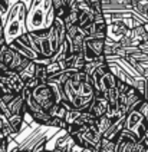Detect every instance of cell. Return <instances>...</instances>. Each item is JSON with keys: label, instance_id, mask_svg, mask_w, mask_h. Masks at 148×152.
I'll use <instances>...</instances> for the list:
<instances>
[{"label": "cell", "instance_id": "1", "mask_svg": "<svg viewBox=\"0 0 148 152\" xmlns=\"http://www.w3.org/2000/svg\"><path fill=\"white\" fill-rule=\"evenodd\" d=\"M26 13L27 6L25 1H18L10 7L7 16L3 22V36L4 43L9 45L20 34L26 33Z\"/></svg>", "mask_w": 148, "mask_h": 152}, {"label": "cell", "instance_id": "2", "mask_svg": "<svg viewBox=\"0 0 148 152\" xmlns=\"http://www.w3.org/2000/svg\"><path fill=\"white\" fill-rule=\"evenodd\" d=\"M52 9V0H30L26 13V30L48 29V13Z\"/></svg>", "mask_w": 148, "mask_h": 152}, {"label": "cell", "instance_id": "3", "mask_svg": "<svg viewBox=\"0 0 148 152\" xmlns=\"http://www.w3.org/2000/svg\"><path fill=\"white\" fill-rule=\"evenodd\" d=\"M124 128L132 131L135 135L138 136V139H142L145 132H147V124L144 122L142 115L138 112L137 108H134L132 110H130L125 116H124Z\"/></svg>", "mask_w": 148, "mask_h": 152}, {"label": "cell", "instance_id": "4", "mask_svg": "<svg viewBox=\"0 0 148 152\" xmlns=\"http://www.w3.org/2000/svg\"><path fill=\"white\" fill-rule=\"evenodd\" d=\"M102 13H116L132 10L130 0H101Z\"/></svg>", "mask_w": 148, "mask_h": 152}, {"label": "cell", "instance_id": "5", "mask_svg": "<svg viewBox=\"0 0 148 152\" xmlns=\"http://www.w3.org/2000/svg\"><path fill=\"white\" fill-rule=\"evenodd\" d=\"M128 27L125 25H122L121 22H111L106 23V37L112 39L115 42H119L125 34L128 33Z\"/></svg>", "mask_w": 148, "mask_h": 152}, {"label": "cell", "instance_id": "6", "mask_svg": "<svg viewBox=\"0 0 148 152\" xmlns=\"http://www.w3.org/2000/svg\"><path fill=\"white\" fill-rule=\"evenodd\" d=\"M106 109H108V101L104 96H94V99L88 108V112L92 113L95 118H99L106 113Z\"/></svg>", "mask_w": 148, "mask_h": 152}, {"label": "cell", "instance_id": "7", "mask_svg": "<svg viewBox=\"0 0 148 152\" xmlns=\"http://www.w3.org/2000/svg\"><path fill=\"white\" fill-rule=\"evenodd\" d=\"M122 128H124V116L112 121L111 125L102 132V138H106V139H109V141H115L118 134L121 132Z\"/></svg>", "mask_w": 148, "mask_h": 152}, {"label": "cell", "instance_id": "8", "mask_svg": "<svg viewBox=\"0 0 148 152\" xmlns=\"http://www.w3.org/2000/svg\"><path fill=\"white\" fill-rule=\"evenodd\" d=\"M9 46L13 49V50H16L19 52L20 55H23V56H26L27 59H30V60H36L37 58H40L37 53H36L35 50H32L30 48H27V46H25L23 43H20L18 40V39H15L12 43H9Z\"/></svg>", "mask_w": 148, "mask_h": 152}, {"label": "cell", "instance_id": "9", "mask_svg": "<svg viewBox=\"0 0 148 152\" xmlns=\"http://www.w3.org/2000/svg\"><path fill=\"white\" fill-rule=\"evenodd\" d=\"M30 62V59H27L26 56H23V55H20L19 52L15 50V55H13V59H12V62H10L9 68L10 70H15V72H20L22 69L26 68V65Z\"/></svg>", "mask_w": 148, "mask_h": 152}, {"label": "cell", "instance_id": "10", "mask_svg": "<svg viewBox=\"0 0 148 152\" xmlns=\"http://www.w3.org/2000/svg\"><path fill=\"white\" fill-rule=\"evenodd\" d=\"M7 124H9V126L12 128L13 134L18 135V134H20V131L23 129V125H25V116L20 115V113H12L9 118H7Z\"/></svg>", "mask_w": 148, "mask_h": 152}, {"label": "cell", "instance_id": "11", "mask_svg": "<svg viewBox=\"0 0 148 152\" xmlns=\"http://www.w3.org/2000/svg\"><path fill=\"white\" fill-rule=\"evenodd\" d=\"M7 106H9L10 113H20L25 116V99H23L22 93H18L15 96V99L10 103H7Z\"/></svg>", "mask_w": 148, "mask_h": 152}, {"label": "cell", "instance_id": "12", "mask_svg": "<svg viewBox=\"0 0 148 152\" xmlns=\"http://www.w3.org/2000/svg\"><path fill=\"white\" fill-rule=\"evenodd\" d=\"M29 116H30V119H32L33 122L39 124V125H42V126H51V119H52V116L49 115L48 110L33 112V113H30Z\"/></svg>", "mask_w": 148, "mask_h": 152}, {"label": "cell", "instance_id": "13", "mask_svg": "<svg viewBox=\"0 0 148 152\" xmlns=\"http://www.w3.org/2000/svg\"><path fill=\"white\" fill-rule=\"evenodd\" d=\"M86 43L89 45V48L95 52L98 56L104 55V40L105 39H85Z\"/></svg>", "mask_w": 148, "mask_h": 152}, {"label": "cell", "instance_id": "14", "mask_svg": "<svg viewBox=\"0 0 148 152\" xmlns=\"http://www.w3.org/2000/svg\"><path fill=\"white\" fill-rule=\"evenodd\" d=\"M66 108L62 105L61 102H58V103H55L51 109L48 110L49 112V115L52 116V118H61V119H65V115H66Z\"/></svg>", "mask_w": 148, "mask_h": 152}, {"label": "cell", "instance_id": "15", "mask_svg": "<svg viewBox=\"0 0 148 152\" xmlns=\"http://www.w3.org/2000/svg\"><path fill=\"white\" fill-rule=\"evenodd\" d=\"M33 76L39 82H46V79H48L46 65H43V63H36L35 62V73H33Z\"/></svg>", "mask_w": 148, "mask_h": 152}, {"label": "cell", "instance_id": "16", "mask_svg": "<svg viewBox=\"0 0 148 152\" xmlns=\"http://www.w3.org/2000/svg\"><path fill=\"white\" fill-rule=\"evenodd\" d=\"M33 73H35V62H33V60H30V62L26 65V68L22 69V70L19 72V76H20V77L23 79V82H25L26 79L32 77Z\"/></svg>", "mask_w": 148, "mask_h": 152}, {"label": "cell", "instance_id": "17", "mask_svg": "<svg viewBox=\"0 0 148 152\" xmlns=\"http://www.w3.org/2000/svg\"><path fill=\"white\" fill-rule=\"evenodd\" d=\"M10 7H12V6L9 4L7 0H0V17H1L3 22H4V19H6V16H7Z\"/></svg>", "mask_w": 148, "mask_h": 152}, {"label": "cell", "instance_id": "18", "mask_svg": "<svg viewBox=\"0 0 148 152\" xmlns=\"http://www.w3.org/2000/svg\"><path fill=\"white\" fill-rule=\"evenodd\" d=\"M37 83H39V80L36 79L35 76H32V77H29V79L25 80V88H27V89H33Z\"/></svg>", "mask_w": 148, "mask_h": 152}, {"label": "cell", "instance_id": "19", "mask_svg": "<svg viewBox=\"0 0 148 152\" xmlns=\"http://www.w3.org/2000/svg\"><path fill=\"white\" fill-rule=\"evenodd\" d=\"M4 45V36H3V20L0 17V46Z\"/></svg>", "mask_w": 148, "mask_h": 152}, {"label": "cell", "instance_id": "20", "mask_svg": "<svg viewBox=\"0 0 148 152\" xmlns=\"http://www.w3.org/2000/svg\"><path fill=\"white\" fill-rule=\"evenodd\" d=\"M142 141H144V144L147 145V148H148V131L145 132V135H144V138H142Z\"/></svg>", "mask_w": 148, "mask_h": 152}, {"label": "cell", "instance_id": "21", "mask_svg": "<svg viewBox=\"0 0 148 152\" xmlns=\"http://www.w3.org/2000/svg\"><path fill=\"white\" fill-rule=\"evenodd\" d=\"M91 4H98V3H101V0H88Z\"/></svg>", "mask_w": 148, "mask_h": 152}, {"label": "cell", "instance_id": "22", "mask_svg": "<svg viewBox=\"0 0 148 152\" xmlns=\"http://www.w3.org/2000/svg\"><path fill=\"white\" fill-rule=\"evenodd\" d=\"M7 1H9V4H10V6H13L15 3H18V1H20V0H7Z\"/></svg>", "mask_w": 148, "mask_h": 152}, {"label": "cell", "instance_id": "23", "mask_svg": "<svg viewBox=\"0 0 148 152\" xmlns=\"http://www.w3.org/2000/svg\"><path fill=\"white\" fill-rule=\"evenodd\" d=\"M4 138H6V136L3 135V132H1V131H0V141H3V139H4Z\"/></svg>", "mask_w": 148, "mask_h": 152}, {"label": "cell", "instance_id": "24", "mask_svg": "<svg viewBox=\"0 0 148 152\" xmlns=\"http://www.w3.org/2000/svg\"><path fill=\"white\" fill-rule=\"evenodd\" d=\"M29 1H30V0H29ZM27 4H29V3H27ZM27 4H26V6H27Z\"/></svg>", "mask_w": 148, "mask_h": 152}, {"label": "cell", "instance_id": "25", "mask_svg": "<svg viewBox=\"0 0 148 152\" xmlns=\"http://www.w3.org/2000/svg\"><path fill=\"white\" fill-rule=\"evenodd\" d=\"M147 99H148V96H147Z\"/></svg>", "mask_w": 148, "mask_h": 152}]
</instances>
